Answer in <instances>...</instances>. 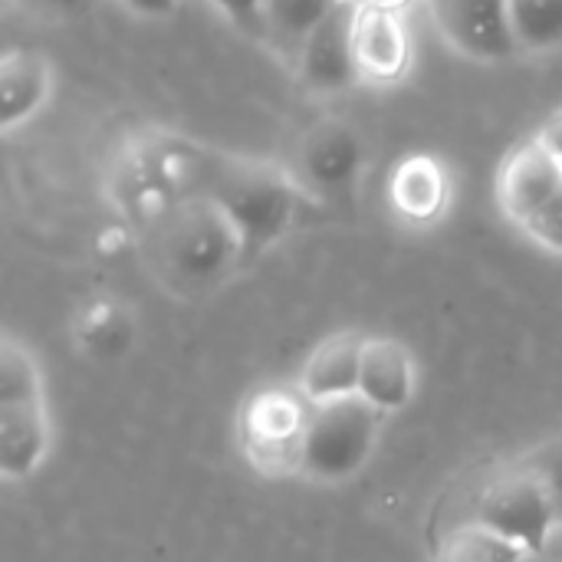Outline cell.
Returning <instances> with one entry per match:
<instances>
[{
	"mask_svg": "<svg viewBox=\"0 0 562 562\" xmlns=\"http://www.w3.org/2000/svg\"><path fill=\"white\" fill-rule=\"evenodd\" d=\"M527 237L530 240H537L540 247H547V250H553V254H562V194L560 198H553L527 227Z\"/></svg>",
	"mask_w": 562,
	"mask_h": 562,
	"instance_id": "21",
	"label": "cell"
},
{
	"mask_svg": "<svg viewBox=\"0 0 562 562\" xmlns=\"http://www.w3.org/2000/svg\"><path fill=\"white\" fill-rule=\"evenodd\" d=\"M359 395L372 402L382 415L405 412L418 395V362L415 352L392 336H369L362 349Z\"/></svg>",
	"mask_w": 562,
	"mask_h": 562,
	"instance_id": "13",
	"label": "cell"
},
{
	"mask_svg": "<svg viewBox=\"0 0 562 562\" xmlns=\"http://www.w3.org/2000/svg\"><path fill=\"white\" fill-rule=\"evenodd\" d=\"M540 138H543V145H550L557 155L562 158V109L560 112H553L543 125H540V132H537Z\"/></svg>",
	"mask_w": 562,
	"mask_h": 562,
	"instance_id": "25",
	"label": "cell"
},
{
	"mask_svg": "<svg viewBox=\"0 0 562 562\" xmlns=\"http://www.w3.org/2000/svg\"><path fill=\"white\" fill-rule=\"evenodd\" d=\"M533 553L514 540H507L504 533L484 527L481 520L468 517L464 524L451 527L438 547H435V560L431 562H530Z\"/></svg>",
	"mask_w": 562,
	"mask_h": 562,
	"instance_id": "17",
	"label": "cell"
},
{
	"mask_svg": "<svg viewBox=\"0 0 562 562\" xmlns=\"http://www.w3.org/2000/svg\"><path fill=\"white\" fill-rule=\"evenodd\" d=\"M471 517L527 547L533 557H540L562 530V510L550 484L524 461H514L484 484Z\"/></svg>",
	"mask_w": 562,
	"mask_h": 562,
	"instance_id": "6",
	"label": "cell"
},
{
	"mask_svg": "<svg viewBox=\"0 0 562 562\" xmlns=\"http://www.w3.org/2000/svg\"><path fill=\"white\" fill-rule=\"evenodd\" d=\"M119 3L142 20H165L178 10L181 0H119Z\"/></svg>",
	"mask_w": 562,
	"mask_h": 562,
	"instance_id": "24",
	"label": "cell"
},
{
	"mask_svg": "<svg viewBox=\"0 0 562 562\" xmlns=\"http://www.w3.org/2000/svg\"><path fill=\"white\" fill-rule=\"evenodd\" d=\"M207 198L240 234L247 263L277 247L296 227L306 201H313L290 165L254 155H217Z\"/></svg>",
	"mask_w": 562,
	"mask_h": 562,
	"instance_id": "2",
	"label": "cell"
},
{
	"mask_svg": "<svg viewBox=\"0 0 562 562\" xmlns=\"http://www.w3.org/2000/svg\"><path fill=\"white\" fill-rule=\"evenodd\" d=\"M26 16L46 20V23H59L69 16H79L92 7V0H13Z\"/></svg>",
	"mask_w": 562,
	"mask_h": 562,
	"instance_id": "23",
	"label": "cell"
},
{
	"mask_svg": "<svg viewBox=\"0 0 562 562\" xmlns=\"http://www.w3.org/2000/svg\"><path fill=\"white\" fill-rule=\"evenodd\" d=\"M339 0H263V43L296 59L306 36Z\"/></svg>",
	"mask_w": 562,
	"mask_h": 562,
	"instance_id": "18",
	"label": "cell"
},
{
	"mask_svg": "<svg viewBox=\"0 0 562 562\" xmlns=\"http://www.w3.org/2000/svg\"><path fill=\"white\" fill-rule=\"evenodd\" d=\"M389 204L415 227L438 224L451 207V175L438 155L412 151L389 171Z\"/></svg>",
	"mask_w": 562,
	"mask_h": 562,
	"instance_id": "12",
	"label": "cell"
},
{
	"mask_svg": "<svg viewBox=\"0 0 562 562\" xmlns=\"http://www.w3.org/2000/svg\"><path fill=\"white\" fill-rule=\"evenodd\" d=\"M385 418L362 395L313 405L303 445V481L333 487L362 474L379 448Z\"/></svg>",
	"mask_w": 562,
	"mask_h": 562,
	"instance_id": "4",
	"label": "cell"
},
{
	"mask_svg": "<svg viewBox=\"0 0 562 562\" xmlns=\"http://www.w3.org/2000/svg\"><path fill=\"white\" fill-rule=\"evenodd\" d=\"M56 69L36 49H7L0 59V125L3 132L30 122L53 95Z\"/></svg>",
	"mask_w": 562,
	"mask_h": 562,
	"instance_id": "15",
	"label": "cell"
},
{
	"mask_svg": "<svg viewBox=\"0 0 562 562\" xmlns=\"http://www.w3.org/2000/svg\"><path fill=\"white\" fill-rule=\"evenodd\" d=\"M520 461H524L527 468H533V471L550 484V491H553V497H557V504H560L562 510V441L543 445V448L524 454Z\"/></svg>",
	"mask_w": 562,
	"mask_h": 562,
	"instance_id": "22",
	"label": "cell"
},
{
	"mask_svg": "<svg viewBox=\"0 0 562 562\" xmlns=\"http://www.w3.org/2000/svg\"><path fill=\"white\" fill-rule=\"evenodd\" d=\"M356 13L359 0H339L300 46L293 66L310 92L333 95L362 82L356 66Z\"/></svg>",
	"mask_w": 562,
	"mask_h": 562,
	"instance_id": "8",
	"label": "cell"
},
{
	"mask_svg": "<svg viewBox=\"0 0 562 562\" xmlns=\"http://www.w3.org/2000/svg\"><path fill=\"white\" fill-rule=\"evenodd\" d=\"M507 13L520 53H550L562 46V0H507Z\"/></svg>",
	"mask_w": 562,
	"mask_h": 562,
	"instance_id": "19",
	"label": "cell"
},
{
	"mask_svg": "<svg viewBox=\"0 0 562 562\" xmlns=\"http://www.w3.org/2000/svg\"><path fill=\"white\" fill-rule=\"evenodd\" d=\"M53 448L43 372L33 352L13 339H0V474L7 481L33 477Z\"/></svg>",
	"mask_w": 562,
	"mask_h": 562,
	"instance_id": "3",
	"label": "cell"
},
{
	"mask_svg": "<svg viewBox=\"0 0 562 562\" xmlns=\"http://www.w3.org/2000/svg\"><path fill=\"white\" fill-rule=\"evenodd\" d=\"M369 148L362 132L342 115L316 119L296 145V175L313 198L349 201L362 181Z\"/></svg>",
	"mask_w": 562,
	"mask_h": 562,
	"instance_id": "7",
	"label": "cell"
},
{
	"mask_svg": "<svg viewBox=\"0 0 562 562\" xmlns=\"http://www.w3.org/2000/svg\"><path fill=\"white\" fill-rule=\"evenodd\" d=\"M211 3L231 26L263 43V0H211Z\"/></svg>",
	"mask_w": 562,
	"mask_h": 562,
	"instance_id": "20",
	"label": "cell"
},
{
	"mask_svg": "<svg viewBox=\"0 0 562 562\" xmlns=\"http://www.w3.org/2000/svg\"><path fill=\"white\" fill-rule=\"evenodd\" d=\"M560 194L562 158L540 135L510 148L497 175V204L517 227H527Z\"/></svg>",
	"mask_w": 562,
	"mask_h": 562,
	"instance_id": "10",
	"label": "cell"
},
{
	"mask_svg": "<svg viewBox=\"0 0 562 562\" xmlns=\"http://www.w3.org/2000/svg\"><path fill=\"white\" fill-rule=\"evenodd\" d=\"M415 63L412 30L402 10L359 3L356 13V66L359 79L372 86H395Z\"/></svg>",
	"mask_w": 562,
	"mask_h": 562,
	"instance_id": "11",
	"label": "cell"
},
{
	"mask_svg": "<svg viewBox=\"0 0 562 562\" xmlns=\"http://www.w3.org/2000/svg\"><path fill=\"white\" fill-rule=\"evenodd\" d=\"M438 33L468 59L504 63L520 53L507 0H425Z\"/></svg>",
	"mask_w": 562,
	"mask_h": 562,
	"instance_id": "9",
	"label": "cell"
},
{
	"mask_svg": "<svg viewBox=\"0 0 562 562\" xmlns=\"http://www.w3.org/2000/svg\"><path fill=\"white\" fill-rule=\"evenodd\" d=\"M76 346L99 362L122 359L135 346V316L112 296H99L86 303L76 316Z\"/></svg>",
	"mask_w": 562,
	"mask_h": 562,
	"instance_id": "16",
	"label": "cell"
},
{
	"mask_svg": "<svg viewBox=\"0 0 562 562\" xmlns=\"http://www.w3.org/2000/svg\"><path fill=\"white\" fill-rule=\"evenodd\" d=\"M362 333H336L323 339L303 362L296 389L313 402H333L346 395H359V372H362V349H366Z\"/></svg>",
	"mask_w": 562,
	"mask_h": 562,
	"instance_id": "14",
	"label": "cell"
},
{
	"mask_svg": "<svg viewBox=\"0 0 562 562\" xmlns=\"http://www.w3.org/2000/svg\"><path fill=\"white\" fill-rule=\"evenodd\" d=\"M145 250L155 277L181 296L207 293L247 267L240 234L207 194L178 201L145 227Z\"/></svg>",
	"mask_w": 562,
	"mask_h": 562,
	"instance_id": "1",
	"label": "cell"
},
{
	"mask_svg": "<svg viewBox=\"0 0 562 562\" xmlns=\"http://www.w3.org/2000/svg\"><path fill=\"white\" fill-rule=\"evenodd\" d=\"M310 415L313 402L296 385H263L244 402L237 415V435L244 458L260 477H303Z\"/></svg>",
	"mask_w": 562,
	"mask_h": 562,
	"instance_id": "5",
	"label": "cell"
},
{
	"mask_svg": "<svg viewBox=\"0 0 562 562\" xmlns=\"http://www.w3.org/2000/svg\"><path fill=\"white\" fill-rule=\"evenodd\" d=\"M359 3H369V7H385V10H408L412 0H359Z\"/></svg>",
	"mask_w": 562,
	"mask_h": 562,
	"instance_id": "26",
	"label": "cell"
}]
</instances>
